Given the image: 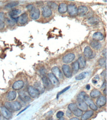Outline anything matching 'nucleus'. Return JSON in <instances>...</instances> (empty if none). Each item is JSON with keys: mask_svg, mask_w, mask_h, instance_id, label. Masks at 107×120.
<instances>
[{"mask_svg": "<svg viewBox=\"0 0 107 120\" xmlns=\"http://www.w3.org/2000/svg\"><path fill=\"white\" fill-rule=\"evenodd\" d=\"M72 70L74 72H77L79 71V65L77 61L74 62L72 64Z\"/></svg>", "mask_w": 107, "mask_h": 120, "instance_id": "473e14b6", "label": "nucleus"}, {"mask_svg": "<svg viewBox=\"0 0 107 120\" xmlns=\"http://www.w3.org/2000/svg\"><path fill=\"white\" fill-rule=\"evenodd\" d=\"M35 87L39 90L40 93H43L44 91V87L42 86L41 84L39 82H37L36 83H35Z\"/></svg>", "mask_w": 107, "mask_h": 120, "instance_id": "2f4dec72", "label": "nucleus"}, {"mask_svg": "<svg viewBox=\"0 0 107 120\" xmlns=\"http://www.w3.org/2000/svg\"><path fill=\"white\" fill-rule=\"evenodd\" d=\"M0 120H6V119L2 116V115L1 113H0Z\"/></svg>", "mask_w": 107, "mask_h": 120, "instance_id": "c03bdc74", "label": "nucleus"}, {"mask_svg": "<svg viewBox=\"0 0 107 120\" xmlns=\"http://www.w3.org/2000/svg\"><path fill=\"white\" fill-rule=\"evenodd\" d=\"M87 73L86 72H83L78 75L77 76H76L75 79L77 80H80L83 79L84 78H85L86 75H87Z\"/></svg>", "mask_w": 107, "mask_h": 120, "instance_id": "72a5a7b5", "label": "nucleus"}, {"mask_svg": "<svg viewBox=\"0 0 107 120\" xmlns=\"http://www.w3.org/2000/svg\"><path fill=\"white\" fill-rule=\"evenodd\" d=\"M69 120H80L79 118H78L77 117H74V118H72V119H70Z\"/></svg>", "mask_w": 107, "mask_h": 120, "instance_id": "49530a36", "label": "nucleus"}, {"mask_svg": "<svg viewBox=\"0 0 107 120\" xmlns=\"http://www.w3.org/2000/svg\"><path fill=\"white\" fill-rule=\"evenodd\" d=\"M88 11V8L84 6H80L78 8V14L79 16H83Z\"/></svg>", "mask_w": 107, "mask_h": 120, "instance_id": "412c9836", "label": "nucleus"}, {"mask_svg": "<svg viewBox=\"0 0 107 120\" xmlns=\"http://www.w3.org/2000/svg\"><path fill=\"white\" fill-rule=\"evenodd\" d=\"M86 96V94L84 92H81L78 94L77 96V101H84V98Z\"/></svg>", "mask_w": 107, "mask_h": 120, "instance_id": "f704fd0d", "label": "nucleus"}, {"mask_svg": "<svg viewBox=\"0 0 107 120\" xmlns=\"http://www.w3.org/2000/svg\"><path fill=\"white\" fill-rule=\"evenodd\" d=\"M93 40L96 41H101L104 38V35L100 32H95L92 36Z\"/></svg>", "mask_w": 107, "mask_h": 120, "instance_id": "4be33fe9", "label": "nucleus"}, {"mask_svg": "<svg viewBox=\"0 0 107 120\" xmlns=\"http://www.w3.org/2000/svg\"><path fill=\"white\" fill-rule=\"evenodd\" d=\"M76 105L83 112L86 111L88 110V105L84 101H77Z\"/></svg>", "mask_w": 107, "mask_h": 120, "instance_id": "dca6fc26", "label": "nucleus"}, {"mask_svg": "<svg viewBox=\"0 0 107 120\" xmlns=\"http://www.w3.org/2000/svg\"><path fill=\"white\" fill-rule=\"evenodd\" d=\"M57 4L53 2H48V7L51 9H56L57 8Z\"/></svg>", "mask_w": 107, "mask_h": 120, "instance_id": "c9c22d12", "label": "nucleus"}, {"mask_svg": "<svg viewBox=\"0 0 107 120\" xmlns=\"http://www.w3.org/2000/svg\"><path fill=\"white\" fill-rule=\"evenodd\" d=\"M34 6L33 4H29L27 6V8L29 10V11H31L32 9L34 8Z\"/></svg>", "mask_w": 107, "mask_h": 120, "instance_id": "a19ab883", "label": "nucleus"}, {"mask_svg": "<svg viewBox=\"0 0 107 120\" xmlns=\"http://www.w3.org/2000/svg\"><path fill=\"white\" fill-rule=\"evenodd\" d=\"M28 92L30 97L33 98H36L40 96V93L39 90L35 87L30 86L28 88Z\"/></svg>", "mask_w": 107, "mask_h": 120, "instance_id": "7ed1b4c3", "label": "nucleus"}, {"mask_svg": "<svg viewBox=\"0 0 107 120\" xmlns=\"http://www.w3.org/2000/svg\"><path fill=\"white\" fill-rule=\"evenodd\" d=\"M67 11L70 15L72 17L76 16L78 15V8L75 4H69L68 6Z\"/></svg>", "mask_w": 107, "mask_h": 120, "instance_id": "423d86ee", "label": "nucleus"}, {"mask_svg": "<svg viewBox=\"0 0 107 120\" xmlns=\"http://www.w3.org/2000/svg\"><path fill=\"white\" fill-rule=\"evenodd\" d=\"M90 96L91 98H96L99 97L100 96H101V93L98 90L96 89H94L91 92Z\"/></svg>", "mask_w": 107, "mask_h": 120, "instance_id": "cd10ccee", "label": "nucleus"}, {"mask_svg": "<svg viewBox=\"0 0 107 120\" xmlns=\"http://www.w3.org/2000/svg\"><path fill=\"white\" fill-rule=\"evenodd\" d=\"M21 11L20 9H15L13 11H10L9 12V15L11 18L13 19H17V16L21 13Z\"/></svg>", "mask_w": 107, "mask_h": 120, "instance_id": "393cba45", "label": "nucleus"}, {"mask_svg": "<svg viewBox=\"0 0 107 120\" xmlns=\"http://www.w3.org/2000/svg\"><path fill=\"white\" fill-rule=\"evenodd\" d=\"M94 112L93 110L86 111L83 116H81V120H87L93 115Z\"/></svg>", "mask_w": 107, "mask_h": 120, "instance_id": "a878e982", "label": "nucleus"}, {"mask_svg": "<svg viewBox=\"0 0 107 120\" xmlns=\"http://www.w3.org/2000/svg\"><path fill=\"white\" fill-rule=\"evenodd\" d=\"M68 5L65 3H61L59 4L58 8V12L60 13L63 14L67 11Z\"/></svg>", "mask_w": 107, "mask_h": 120, "instance_id": "aec40b11", "label": "nucleus"}, {"mask_svg": "<svg viewBox=\"0 0 107 120\" xmlns=\"http://www.w3.org/2000/svg\"><path fill=\"white\" fill-rule=\"evenodd\" d=\"M99 64L102 67H106V58H102L99 60Z\"/></svg>", "mask_w": 107, "mask_h": 120, "instance_id": "e433bc0d", "label": "nucleus"}, {"mask_svg": "<svg viewBox=\"0 0 107 120\" xmlns=\"http://www.w3.org/2000/svg\"><path fill=\"white\" fill-rule=\"evenodd\" d=\"M68 109L71 111L74 115L77 117H79L82 116L83 111L80 110L76 104L75 103H71L68 105Z\"/></svg>", "mask_w": 107, "mask_h": 120, "instance_id": "f03ea898", "label": "nucleus"}, {"mask_svg": "<svg viewBox=\"0 0 107 120\" xmlns=\"http://www.w3.org/2000/svg\"><path fill=\"white\" fill-rule=\"evenodd\" d=\"M5 107L14 111H19L22 108L21 103L18 101L7 102L4 104Z\"/></svg>", "mask_w": 107, "mask_h": 120, "instance_id": "f257e3e1", "label": "nucleus"}, {"mask_svg": "<svg viewBox=\"0 0 107 120\" xmlns=\"http://www.w3.org/2000/svg\"><path fill=\"white\" fill-rule=\"evenodd\" d=\"M17 96V93L15 91H11L9 92L6 96V98L8 101H12L16 98Z\"/></svg>", "mask_w": 107, "mask_h": 120, "instance_id": "a211bd4d", "label": "nucleus"}, {"mask_svg": "<svg viewBox=\"0 0 107 120\" xmlns=\"http://www.w3.org/2000/svg\"><path fill=\"white\" fill-rule=\"evenodd\" d=\"M19 98L20 99L24 102H29L31 101V99L29 96L27 95L23 91H21L19 92Z\"/></svg>", "mask_w": 107, "mask_h": 120, "instance_id": "6ab92c4d", "label": "nucleus"}, {"mask_svg": "<svg viewBox=\"0 0 107 120\" xmlns=\"http://www.w3.org/2000/svg\"><path fill=\"white\" fill-rule=\"evenodd\" d=\"M88 21L90 24L94 25L99 22V20L96 17H90L88 20Z\"/></svg>", "mask_w": 107, "mask_h": 120, "instance_id": "4c0bfd02", "label": "nucleus"}, {"mask_svg": "<svg viewBox=\"0 0 107 120\" xmlns=\"http://www.w3.org/2000/svg\"><path fill=\"white\" fill-rule=\"evenodd\" d=\"M63 72L67 78H71L72 76L73 72L71 68L67 64H64L62 67Z\"/></svg>", "mask_w": 107, "mask_h": 120, "instance_id": "1a4fd4ad", "label": "nucleus"}, {"mask_svg": "<svg viewBox=\"0 0 107 120\" xmlns=\"http://www.w3.org/2000/svg\"><path fill=\"white\" fill-rule=\"evenodd\" d=\"M19 4L18 2H12L8 3L4 7L5 8H12L17 6Z\"/></svg>", "mask_w": 107, "mask_h": 120, "instance_id": "7c9ffc66", "label": "nucleus"}, {"mask_svg": "<svg viewBox=\"0 0 107 120\" xmlns=\"http://www.w3.org/2000/svg\"><path fill=\"white\" fill-rule=\"evenodd\" d=\"M92 82L93 83H94V84H95V83H97V81L96 80H92Z\"/></svg>", "mask_w": 107, "mask_h": 120, "instance_id": "3c124183", "label": "nucleus"}, {"mask_svg": "<svg viewBox=\"0 0 107 120\" xmlns=\"http://www.w3.org/2000/svg\"><path fill=\"white\" fill-rule=\"evenodd\" d=\"M52 10L48 7L44 6L42 8V14L43 16L45 18H48L51 16L52 15Z\"/></svg>", "mask_w": 107, "mask_h": 120, "instance_id": "4468645a", "label": "nucleus"}, {"mask_svg": "<svg viewBox=\"0 0 107 120\" xmlns=\"http://www.w3.org/2000/svg\"><path fill=\"white\" fill-rule=\"evenodd\" d=\"M84 101L87 104V105H88L89 107L92 110H94V111L97 110L98 107L96 106V105L94 104L93 101H92V99L89 97L86 96L84 98Z\"/></svg>", "mask_w": 107, "mask_h": 120, "instance_id": "39448f33", "label": "nucleus"}, {"mask_svg": "<svg viewBox=\"0 0 107 120\" xmlns=\"http://www.w3.org/2000/svg\"><path fill=\"white\" fill-rule=\"evenodd\" d=\"M0 111L2 116L6 120H9L12 117V114L9 110L5 106H2L0 107Z\"/></svg>", "mask_w": 107, "mask_h": 120, "instance_id": "20e7f679", "label": "nucleus"}, {"mask_svg": "<svg viewBox=\"0 0 107 120\" xmlns=\"http://www.w3.org/2000/svg\"><path fill=\"white\" fill-rule=\"evenodd\" d=\"M90 85L88 84V85H87L86 86V89H87V90H89L90 89Z\"/></svg>", "mask_w": 107, "mask_h": 120, "instance_id": "de8ad7c7", "label": "nucleus"}, {"mask_svg": "<svg viewBox=\"0 0 107 120\" xmlns=\"http://www.w3.org/2000/svg\"><path fill=\"white\" fill-rule=\"evenodd\" d=\"M65 120V119H64V118H63V117H61V118H59L58 120Z\"/></svg>", "mask_w": 107, "mask_h": 120, "instance_id": "8fccbe9b", "label": "nucleus"}, {"mask_svg": "<svg viewBox=\"0 0 107 120\" xmlns=\"http://www.w3.org/2000/svg\"><path fill=\"white\" fill-rule=\"evenodd\" d=\"M70 88V86H68V87H67L66 88H64L63 90H62V91H61V92H60L57 95V98L58 97V96H59V95H60L61 94H62L63 93H65L66 91H67V90H68Z\"/></svg>", "mask_w": 107, "mask_h": 120, "instance_id": "58836bf2", "label": "nucleus"}, {"mask_svg": "<svg viewBox=\"0 0 107 120\" xmlns=\"http://www.w3.org/2000/svg\"><path fill=\"white\" fill-rule=\"evenodd\" d=\"M64 115V114L62 111H59L57 112V113L56 114V117L57 118L59 119L61 117H63Z\"/></svg>", "mask_w": 107, "mask_h": 120, "instance_id": "ea45409f", "label": "nucleus"}, {"mask_svg": "<svg viewBox=\"0 0 107 120\" xmlns=\"http://www.w3.org/2000/svg\"><path fill=\"white\" fill-rule=\"evenodd\" d=\"M103 55L104 56V58L105 57V58H106V57H107V50H106V49H104L103 51Z\"/></svg>", "mask_w": 107, "mask_h": 120, "instance_id": "37998d69", "label": "nucleus"}, {"mask_svg": "<svg viewBox=\"0 0 107 120\" xmlns=\"http://www.w3.org/2000/svg\"><path fill=\"white\" fill-rule=\"evenodd\" d=\"M24 86V82L22 80H18L13 83L12 88L14 90H19L22 89Z\"/></svg>", "mask_w": 107, "mask_h": 120, "instance_id": "f3484780", "label": "nucleus"}, {"mask_svg": "<svg viewBox=\"0 0 107 120\" xmlns=\"http://www.w3.org/2000/svg\"><path fill=\"white\" fill-rule=\"evenodd\" d=\"M107 102V99L106 97L103 96H100V97H98L96 101V106L99 107H103L104 105H105V104H106Z\"/></svg>", "mask_w": 107, "mask_h": 120, "instance_id": "ddd939ff", "label": "nucleus"}, {"mask_svg": "<svg viewBox=\"0 0 107 120\" xmlns=\"http://www.w3.org/2000/svg\"><path fill=\"white\" fill-rule=\"evenodd\" d=\"M78 62L79 65V68L81 69H83L86 66V60L83 56H80L79 58Z\"/></svg>", "mask_w": 107, "mask_h": 120, "instance_id": "b1692460", "label": "nucleus"}, {"mask_svg": "<svg viewBox=\"0 0 107 120\" xmlns=\"http://www.w3.org/2000/svg\"><path fill=\"white\" fill-rule=\"evenodd\" d=\"M72 113L71 112V111L68 109L67 111V112H66V115H67V116H68V117H71V116H72Z\"/></svg>", "mask_w": 107, "mask_h": 120, "instance_id": "79ce46f5", "label": "nucleus"}, {"mask_svg": "<svg viewBox=\"0 0 107 120\" xmlns=\"http://www.w3.org/2000/svg\"><path fill=\"white\" fill-rule=\"evenodd\" d=\"M28 21V16L26 13L22 14L20 16L18 17L17 21L20 25H25L26 24Z\"/></svg>", "mask_w": 107, "mask_h": 120, "instance_id": "f8f14e48", "label": "nucleus"}, {"mask_svg": "<svg viewBox=\"0 0 107 120\" xmlns=\"http://www.w3.org/2000/svg\"><path fill=\"white\" fill-rule=\"evenodd\" d=\"M29 106H30V105H29V106H27V107H26V108H25V109H23V110H22V111H21V112H19V113H18V115H19V114H21V113H22V112H23V111H25V110H26V109H27V108H28V107H29Z\"/></svg>", "mask_w": 107, "mask_h": 120, "instance_id": "a18cd8bd", "label": "nucleus"}, {"mask_svg": "<svg viewBox=\"0 0 107 120\" xmlns=\"http://www.w3.org/2000/svg\"><path fill=\"white\" fill-rule=\"evenodd\" d=\"M104 94L106 95L107 94V89L105 88V90H104Z\"/></svg>", "mask_w": 107, "mask_h": 120, "instance_id": "09e8293b", "label": "nucleus"}, {"mask_svg": "<svg viewBox=\"0 0 107 120\" xmlns=\"http://www.w3.org/2000/svg\"><path fill=\"white\" fill-rule=\"evenodd\" d=\"M93 52L92 50L89 47V46H86L84 48V51H83V54L85 57H87L88 58H90V57L92 56Z\"/></svg>", "mask_w": 107, "mask_h": 120, "instance_id": "5701e85b", "label": "nucleus"}, {"mask_svg": "<svg viewBox=\"0 0 107 120\" xmlns=\"http://www.w3.org/2000/svg\"><path fill=\"white\" fill-rule=\"evenodd\" d=\"M75 58V55L74 53H70L66 54L62 59L63 62L65 64H69L73 62Z\"/></svg>", "mask_w": 107, "mask_h": 120, "instance_id": "9b49d317", "label": "nucleus"}, {"mask_svg": "<svg viewBox=\"0 0 107 120\" xmlns=\"http://www.w3.org/2000/svg\"><path fill=\"white\" fill-rule=\"evenodd\" d=\"M52 73L58 79L62 80L63 79V74L61 72L60 69L57 67H54L52 69Z\"/></svg>", "mask_w": 107, "mask_h": 120, "instance_id": "9d476101", "label": "nucleus"}, {"mask_svg": "<svg viewBox=\"0 0 107 120\" xmlns=\"http://www.w3.org/2000/svg\"><path fill=\"white\" fill-rule=\"evenodd\" d=\"M5 26L4 13L0 12V29H3Z\"/></svg>", "mask_w": 107, "mask_h": 120, "instance_id": "c756f323", "label": "nucleus"}, {"mask_svg": "<svg viewBox=\"0 0 107 120\" xmlns=\"http://www.w3.org/2000/svg\"><path fill=\"white\" fill-rule=\"evenodd\" d=\"M48 77L53 86L55 87H58L59 86L60 82L59 80L52 73H48Z\"/></svg>", "mask_w": 107, "mask_h": 120, "instance_id": "0eeeda50", "label": "nucleus"}, {"mask_svg": "<svg viewBox=\"0 0 107 120\" xmlns=\"http://www.w3.org/2000/svg\"><path fill=\"white\" fill-rule=\"evenodd\" d=\"M42 81L44 85V88L47 89H52V84L51 83L48 78L45 76H44L42 77Z\"/></svg>", "mask_w": 107, "mask_h": 120, "instance_id": "2eb2a0df", "label": "nucleus"}, {"mask_svg": "<svg viewBox=\"0 0 107 120\" xmlns=\"http://www.w3.org/2000/svg\"><path fill=\"white\" fill-rule=\"evenodd\" d=\"M30 18L33 20H37L40 16V11L38 8L34 7L30 12Z\"/></svg>", "mask_w": 107, "mask_h": 120, "instance_id": "6e6552de", "label": "nucleus"}, {"mask_svg": "<svg viewBox=\"0 0 107 120\" xmlns=\"http://www.w3.org/2000/svg\"><path fill=\"white\" fill-rule=\"evenodd\" d=\"M5 20H6V23L8 25L10 26H13L15 25L16 22H17V19H13V18H7L5 19Z\"/></svg>", "mask_w": 107, "mask_h": 120, "instance_id": "c85d7f7f", "label": "nucleus"}, {"mask_svg": "<svg viewBox=\"0 0 107 120\" xmlns=\"http://www.w3.org/2000/svg\"><path fill=\"white\" fill-rule=\"evenodd\" d=\"M90 45L92 48L96 50H98L101 47V44L99 41H94V40L90 41Z\"/></svg>", "mask_w": 107, "mask_h": 120, "instance_id": "bb28decb", "label": "nucleus"}]
</instances>
